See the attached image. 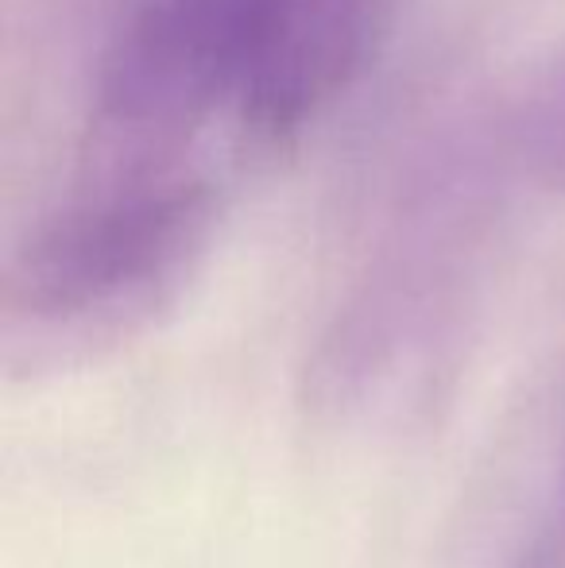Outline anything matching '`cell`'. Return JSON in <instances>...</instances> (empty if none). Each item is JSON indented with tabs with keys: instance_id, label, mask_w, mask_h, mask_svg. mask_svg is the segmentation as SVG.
<instances>
[{
	"instance_id": "cell-1",
	"label": "cell",
	"mask_w": 565,
	"mask_h": 568,
	"mask_svg": "<svg viewBox=\"0 0 565 568\" xmlns=\"http://www.w3.org/2000/svg\"><path fill=\"white\" fill-rule=\"evenodd\" d=\"M213 221V186L190 171L90 179L8 267V356L59 364L148 329L198 271Z\"/></svg>"
},
{
	"instance_id": "cell-2",
	"label": "cell",
	"mask_w": 565,
	"mask_h": 568,
	"mask_svg": "<svg viewBox=\"0 0 565 568\" xmlns=\"http://www.w3.org/2000/svg\"><path fill=\"white\" fill-rule=\"evenodd\" d=\"M384 0H256L233 109L252 135L283 140L349 90Z\"/></svg>"
},
{
	"instance_id": "cell-3",
	"label": "cell",
	"mask_w": 565,
	"mask_h": 568,
	"mask_svg": "<svg viewBox=\"0 0 565 568\" xmlns=\"http://www.w3.org/2000/svg\"><path fill=\"white\" fill-rule=\"evenodd\" d=\"M519 568H565V526L538 541L531 554H523Z\"/></svg>"
}]
</instances>
